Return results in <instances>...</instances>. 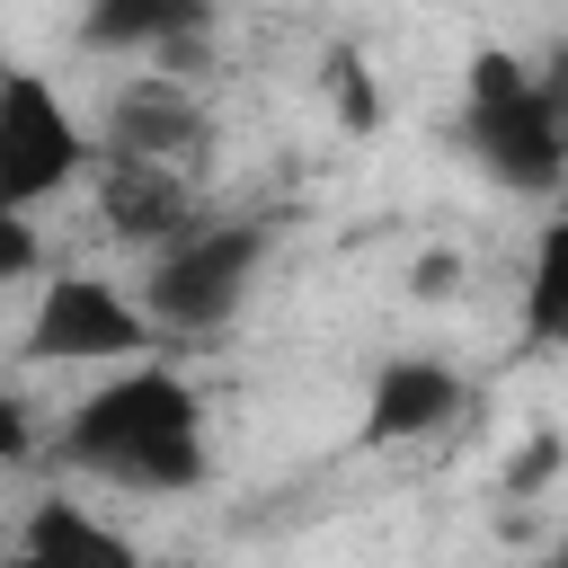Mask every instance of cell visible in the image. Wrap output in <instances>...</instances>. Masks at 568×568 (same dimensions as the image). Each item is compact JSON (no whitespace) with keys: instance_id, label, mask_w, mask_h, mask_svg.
Masks as SVG:
<instances>
[{"instance_id":"5","label":"cell","mask_w":568,"mask_h":568,"mask_svg":"<svg viewBox=\"0 0 568 568\" xmlns=\"http://www.w3.org/2000/svg\"><path fill=\"white\" fill-rule=\"evenodd\" d=\"M151 346H160V320L115 275H53L36 293V320H27L36 364H106V355H151Z\"/></svg>"},{"instance_id":"3","label":"cell","mask_w":568,"mask_h":568,"mask_svg":"<svg viewBox=\"0 0 568 568\" xmlns=\"http://www.w3.org/2000/svg\"><path fill=\"white\" fill-rule=\"evenodd\" d=\"M266 266V222H195L169 248H151L142 266V311L160 320V337H213L222 320H240V302L257 293Z\"/></svg>"},{"instance_id":"11","label":"cell","mask_w":568,"mask_h":568,"mask_svg":"<svg viewBox=\"0 0 568 568\" xmlns=\"http://www.w3.org/2000/svg\"><path fill=\"white\" fill-rule=\"evenodd\" d=\"M524 337L532 346H568V213L541 222L532 266H524Z\"/></svg>"},{"instance_id":"6","label":"cell","mask_w":568,"mask_h":568,"mask_svg":"<svg viewBox=\"0 0 568 568\" xmlns=\"http://www.w3.org/2000/svg\"><path fill=\"white\" fill-rule=\"evenodd\" d=\"M98 151H133V160H169V169H204L213 160V115L204 98L186 89V71H142L106 98V124H98Z\"/></svg>"},{"instance_id":"9","label":"cell","mask_w":568,"mask_h":568,"mask_svg":"<svg viewBox=\"0 0 568 568\" xmlns=\"http://www.w3.org/2000/svg\"><path fill=\"white\" fill-rule=\"evenodd\" d=\"M213 27V0H89L80 9V44L89 53H142V62H195Z\"/></svg>"},{"instance_id":"1","label":"cell","mask_w":568,"mask_h":568,"mask_svg":"<svg viewBox=\"0 0 568 568\" xmlns=\"http://www.w3.org/2000/svg\"><path fill=\"white\" fill-rule=\"evenodd\" d=\"M62 470L80 479H106V488H133V497H178L213 470V444H204V399L178 364H124L106 373L53 435Z\"/></svg>"},{"instance_id":"18","label":"cell","mask_w":568,"mask_h":568,"mask_svg":"<svg viewBox=\"0 0 568 568\" xmlns=\"http://www.w3.org/2000/svg\"><path fill=\"white\" fill-rule=\"evenodd\" d=\"M541 568H568V532H559V541H550V550H541Z\"/></svg>"},{"instance_id":"8","label":"cell","mask_w":568,"mask_h":568,"mask_svg":"<svg viewBox=\"0 0 568 568\" xmlns=\"http://www.w3.org/2000/svg\"><path fill=\"white\" fill-rule=\"evenodd\" d=\"M98 213L124 248H169L178 231H195V178L169 160H133V151H98Z\"/></svg>"},{"instance_id":"16","label":"cell","mask_w":568,"mask_h":568,"mask_svg":"<svg viewBox=\"0 0 568 568\" xmlns=\"http://www.w3.org/2000/svg\"><path fill=\"white\" fill-rule=\"evenodd\" d=\"M532 71H541V98H550V124H559V151H568V44L550 62H532Z\"/></svg>"},{"instance_id":"14","label":"cell","mask_w":568,"mask_h":568,"mask_svg":"<svg viewBox=\"0 0 568 568\" xmlns=\"http://www.w3.org/2000/svg\"><path fill=\"white\" fill-rule=\"evenodd\" d=\"M559 470H568V435H550V426H541V435H532V444L515 453L506 488H515V497H532V488H541V479H559Z\"/></svg>"},{"instance_id":"2","label":"cell","mask_w":568,"mask_h":568,"mask_svg":"<svg viewBox=\"0 0 568 568\" xmlns=\"http://www.w3.org/2000/svg\"><path fill=\"white\" fill-rule=\"evenodd\" d=\"M462 151L479 160L488 186L506 195H559L568 186V151H559V124H550V98H541V71L524 53H470V80H462Z\"/></svg>"},{"instance_id":"7","label":"cell","mask_w":568,"mask_h":568,"mask_svg":"<svg viewBox=\"0 0 568 568\" xmlns=\"http://www.w3.org/2000/svg\"><path fill=\"white\" fill-rule=\"evenodd\" d=\"M470 408V382L444 364V355H382L373 382H364V444H426V435H453Z\"/></svg>"},{"instance_id":"10","label":"cell","mask_w":568,"mask_h":568,"mask_svg":"<svg viewBox=\"0 0 568 568\" xmlns=\"http://www.w3.org/2000/svg\"><path fill=\"white\" fill-rule=\"evenodd\" d=\"M0 568H142V559H133V541H124L106 515H89L80 497H36Z\"/></svg>"},{"instance_id":"12","label":"cell","mask_w":568,"mask_h":568,"mask_svg":"<svg viewBox=\"0 0 568 568\" xmlns=\"http://www.w3.org/2000/svg\"><path fill=\"white\" fill-rule=\"evenodd\" d=\"M320 89H328V106H337L346 133H373V124H382V89H373V62H364L355 44H328V53H320Z\"/></svg>"},{"instance_id":"15","label":"cell","mask_w":568,"mask_h":568,"mask_svg":"<svg viewBox=\"0 0 568 568\" xmlns=\"http://www.w3.org/2000/svg\"><path fill=\"white\" fill-rule=\"evenodd\" d=\"M27 453H36V417H27V399L0 382V470H9V462H27Z\"/></svg>"},{"instance_id":"13","label":"cell","mask_w":568,"mask_h":568,"mask_svg":"<svg viewBox=\"0 0 568 568\" xmlns=\"http://www.w3.org/2000/svg\"><path fill=\"white\" fill-rule=\"evenodd\" d=\"M44 266V240H36V222L18 213V204H0V284H27Z\"/></svg>"},{"instance_id":"17","label":"cell","mask_w":568,"mask_h":568,"mask_svg":"<svg viewBox=\"0 0 568 568\" xmlns=\"http://www.w3.org/2000/svg\"><path fill=\"white\" fill-rule=\"evenodd\" d=\"M417 284L426 293H453V257H417Z\"/></svg>"},{"instance_id":"4","label":"cell","mask_w":568,"mask_h":568,"mask_svg":"<svg viewBox=\"0 0 568 568\" xmlns=\"http://www.w3.org/2000/svg\"><path fill=\"white\" fill-rule=\"evenodd\" d=\"M89 169H98V142L71 115V98L44 71H0V204L27 213Z\"/></svg>"}]
</instances>
